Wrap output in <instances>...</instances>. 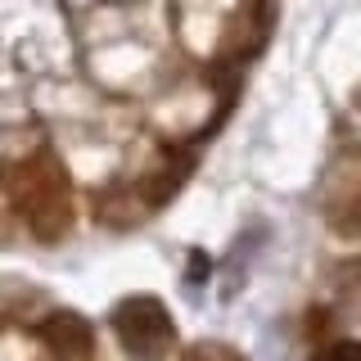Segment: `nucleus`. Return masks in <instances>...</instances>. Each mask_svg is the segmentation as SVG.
<instances>
[{
  "label": "nucleus",
  "mask_w": 361,
  "mask_h": 361,
  "mask_svg": "<svg viewBox=\"0 0 361 361\" xmlns=\"http://www.w3.org/2000/svg\"><path fill=\"white\" fill-rule=\"evenodd\" d=\"M316 361H361V348L353 343V338H338V343H330Z\"/></svg>",
  "instance_id": "nucleus-4"
},
{
  "label": "nucleus",
  "mask_w": 361,
  "mask_h": 361,
  "mask_svg": "<svg viewBox=\"0 0 361 361\" xmlns=\"http://www.w3.org/2000/svg\"><path fill=\"white\" fill-rule=\"evenodd\" d=\"M180 361H244L231 343H195L180 353Z\"/></svg>",
  "instance_id": "nucleus-3"
},
{
  "label": "nucleus",
  "mask_w": 361,
  "mask_h": 361,
  "mask_svg": "<svg viewBox=\"0 0 361 361\" xmlns=\"http://www.w3.org/2000/svg\"><path fill=\"white\" fill-rule=\"evenodd\" d=\"M41 343L54 361H86L95 338H90V325L73 312H54L50 321L41 325Z\"/></svg>",
  "instance_id": "nucleus-2"
},
{
  "label": "nucleus",
  "mask_w": 361,
  "mask_h": 361,
  "mask_svg": "<svg viewBox=\"0 0 361 361\" xmlns=\"http://www.w3.org/2000/svg\"><path fill=\"white\" fill-rule=\"evenodd\" d=\"M113 334L131 361H163L176 348V325L167 307L149 293H135L113 312Z\"/></svg>",
  "instance_id": "nucleus-1"
}]
</instances>
